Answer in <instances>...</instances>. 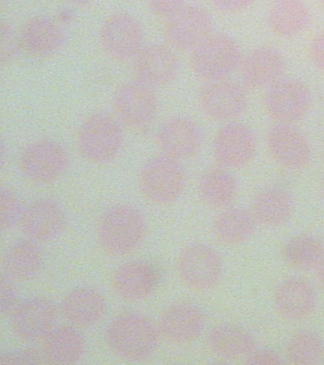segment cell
Returning a JSON list of instances; mask_svg holds the SVG:
<instances>
[{"label": "cell", "mask_w": 324, "mask_h": 365, "mask_svg": "<svg viewBox=\"0 0 324 365\" xmlns=\"http://www.w3.org/2000/svg\"><path fill=\"white\" fill-rule=\"evenodd\" d=\"M158 327L144 314L127 311L113 317L105 339L115 356L130 361H144L157 349Z\"/></svg>", "instance_id": "obj_1"}, {"label": "cell", "mask_w": 324, "mask_h": 365, "mask_svg": "<svg viewBox=\"0 0 324 365\" xmlns=\"http://www.w3.org/2000/svg\"><path fill=\"white\" fill-rule=\"evenodd\" d=\"M147 235V222L141 211L127 204L107 208L99 220V245L113 256L127 255L137 250Z\"/></svg>", "instance_id": "obj_2"}, {"label": "cell", "mask_w": 324, "mask_h": 365, "mask_svg": "<svg viewBox=\"0 0 324 365\" xmlns=\"http://www.w3.org/2000/svg\"><path fill=\"white\" fill-rule=\"evenodd\" d=\"M123 133L118 122L106 113L90 114L82 122L76 135L79 153L88 162L109 164L123 147Z\"/></svg>", "instance_id": "obj_3"}, {"label": "cell", "mask_w": 324, "mask_h": 365, "mask_svg": "<svg viewBox=\"0 0 324 365\" xmlns=\"http://www.w3.org/2000/svg\"><path fill=\"white\" fill-rule=\"evenodd\" d=\"M192 51L193 73L207 82L227 78L241 62L237 43L224 34H210Z\"/></svg>", "instance_id": "obj_4"}, {"label": "cell", "mask_w": 324, "mask_h": 365, "mask_svg": "<svg viewBox=\"0 0 324 365\" xmlns=\"http://www.w3.org/2000/svg\"><path fill=\"white\" fill-rule=\"evenodd\" d=\"M186 173L178 161L167 156L155 157L142 168L138 185L142 195L156 205L176 201L186 187Z\"/></svg>", "instance_id": "obj_5"}, {"label": "cell", "mask_w": 324, "mask_h": 365, "mask_svg": "<svg viewBox=\"0 0 324 365\" xmlns=\"http://www.w3.org/2000/svg\"><path fill=\"white\" fill-rule=\"evenodd\" d=\"M179 279L198 291L212 289L221 281L224 265L217 251L203 242L184 247L176 262Z\"/></svg>", "instance_id": "obj_6"}, {"label": "cell", "mask_w": 324, "mask_h": 365, "mask_svg": "<svg viewBox=\"0 0 324 365\" xmlns=\"http://www.w3.org/2000/svg\"><path fill=\"white\" fill-rule=\"evenodd\" d=\"M67 150L58 142L41 139L22 151L19 168L28 180L36 184L47 185L58 181L69 168Z\"/></svg>", "instance_id": "obj_7"}, {"label": "cell", "mask_w": 324, "mask_h": 365, "mask_svg": "<svg viewBox=\"0 0 324 365\" xmlns=\"http://www.w3.org/2000/svg\"><path fill=\"white\" fill-rule=\"evenodd\" d=\"M10 328L24 341H42L55 328L58 310L45 297H32L19 302L9 314Z\"/></svg>", "instance_id": "obj_8"}, {"label": "cell", "mask_w": 324, "mask_h": 365, "mask_svg": "<svg viewBox=\"0 0 324 365\" xmlns=\"http://www.w3.org/2000/svg\"><path fill=\"white\" fill-rule=\"evenodd\" d=\"M113 104L117 118L132 128L147 127L157 113V96L153 88L137 79L119 86Z\"/></svg>", "instance_id": "obj_9"}, {"label": "cell", "mask_w": 324, "mask_h": 365, "mask_svg": "<svg viewBox=\"0 0 324 365\" xmlns=\"http://www.w3.org/2000/svg\"><path fill=\"white\" fill-rule=\"evenodd\" d=\"M140 23L132 14L115 13L107 17L99 30V42L105 53L118 61L133 60L143 48Z\"/></svg>", "instance_id": "obj_10"}, {"label": "cell", "mask_w": 324, "mask_h": 365, "mask_svg": "<svg viewBox=\"0 0 324 365\" xmlns=\"http://www.w3.org/2000/svg\"><path fill=\"white\" fill-rule=\"evenodd\" d=\"M212 19L200 5L186 4L164 24V36L169 44L179 50L192 51L211 34Z\"/></svg>", "instance_id": "obj_11"}, {"label": "cell", "mask_w": 324, "mask_h": 365, "mask_svg": "<svg viewBox=\"0 0 324 365\" xmlns=\"http://www.w3.org/2000/svg\"><path fill=\"white\" fill-rule=\"evenodd\" d=\"M201 110L215 121H230L246 108L247 94L234 80L224 78L207 82L199 94Z\"/></svg>", "instance_id": "obj_12"}, {"label": "cell", "mask_w": 324, "mask_h": 365, "mask_svg": "<svg viewBox=\"0 0 324 365\" xmlns=\"http://www.w3.org/2000/svg\"><path fill=\"white\" fill-rule=\"evenodd\" d=\"M156 143L164 156L176 161L197 155L203 144L200 128L192 120L174 116L166 120L156 133Z\"/></svg>", "instance_id": "obj_13"}, {"label": "cell", "mask_w": 324, "mask_h": 365, "mask_svg": "<svg viewBox=\"0 0 324 365\" xmlns=\"http://www.w3.org/2000/svg\"><path fill=\"white\" fill-rule=\"evenodd\" d=\"M310 93L306 86L298 80L277 81L266 96V108L269 115L284 124L303 119L310 108Z\"/></svg>", "instance_id": "obj_14"}, {"label": "cell", "mask_w": 324, "mask_h": 365, "mask_svg": "<svg viewBox=\"0 0 324 365\" xmlns=\"http://www.w3.org/2000/svg\"><path fill=\"white\" fill-rule=\"evenodd\" d=\"M206 316L197 305L176 302L169 305L159 317L158 330L166 341L184 345L195 341L203 332Z\"/></svg>", "instance_id": "obj_15"}, {"label": "cell", "mask_w": 324, "mask_h": 365, "mask_svg": "<svg viewBox=\"0 0 324 365\" xmlns=\"http://www.w3.org/2000/svg\"><path fill=\"white\" fill-rule=\"evenodd\" d=\"M132 71L139 81L152 88L163 87L177 76L178 57L169 46H146L133 58Z\"/></svg>", "instance_id": "obj_16"}, {"label": "cell", "mask_w": 324, "mask_h": 365, "mask_svg": "<svg viewBox=\"0 0 324 365\" xmlns=\"http://www.w3.org/2000/svg\"><path fill=\"white\" fill-rule=\"evenodd\" d=\"M213 155L224 168H241L249 164L256 153V140L251 130L241 124H229L216 133Z\"/></svg>", "instance_id": "obj_17"}, {"label": "cell", "mask_w": 324, "mask_h": 365, "mask_svg": "<svg viewBox=\"0 0 324 365\" xmlns=\"http://www.w3.org/2000/svg\"><path fill=\"white\" fill-rule=\"evenodd\" d=\"M270 155L281 167L300 170L308 165L311 150L303 134L290 124L275 125L266 136Z\"/></svg>", "instance_id": "obj_18"}, {"label": "cell", "mask_w": 324, "mask_h": 365, "mask_svg": "<svg viewBox=\"0 0 324 365\" xmlns=\"http://www.w3.org/2000/svg\"><path fill=\"white\" fill-rule=\"evenodd\" d=\"M66 222L65 211L58 202L41 198L25 207L21 225L27 238L36 242H46L61 235Z\"/></svg>", "instance_id": "obj_19"}, {"label": "cell", "mask_w": 324, "mask_h": 365, "mask_svg": "<svg viewBox=\"0 0 324 365\" xmlns=\"http://www.w3.org/2000/svg\"><path fill=\"white\" fill-rule=\"evenodd\" d=\"M107 302L95 288L79 287L69 291L61 302L63 318L73 327L90 328L104 319Z\"/></svg>", "instance_id": "obj_20"}, {"label": "cell", "mask_w": 324, "mask_h": 365, "mask_svg": "<svg viewBox=\"0 0 324 365\" xmlns=\"http://www.w3.org/2000/svg\"><path fill=\"white\" fill-rule=\"evenodd\" d=\"M158 284L155 267L145 261L124 262L116 268L112 277L113 292L122 299L137 302L146 299Z\"/></svg>", "instance_id": "obj_21"}, {"label": "cell", "mask_w": 324, "mask_h": 365, "mask_svg": "<svg viewBox=\"0 0 324 365\" xmlns=\"http://www.w3.org/2000/svg\"><path fill=\"white\" fill-rule=\"evenodd\" d=\"M276 310L283 319L290 322H303L308 319L317 305L315 288L306 279L289 278L276 288Z\"/></svg>", "instance_id": "obj_22"}, {"label": "cell", "mask_w": 324, "mask_h": 365, "mask_svg": "<svg viewBox=\"0 0 324 365\" xmlns=\"http://www.w3.org/2000/svg\"><path fill=\"white\" fill-rule=\"evenodd\" d=\"M286 60L273 47H258L250 51L241 62V78L247 86L261 88L275 84L283 73Z\"/></svg>", "instance_id": "obj_23"}, {"label": "cell", "mask_w": 324, "mask_h": 365, "mask_svg": "<svg viewBox=\"0 0 324 365\" xmlns=\"http://www.w3.org/2000/svg\"><path fill=\"white\" fill-rule=\"evenodd\" d=\"M87 344L78 327H55L42 339L41 352L46 364H72L83 358Z\"/></svg>", "instance_id": "obj_24"}, {"label": "cell", "mask_w": 324, "mask_h": 365, "mask_svg": "<svg viewBox=\"0 0 324 365\" xmlns=\"http://www.w3.org/2000/svg\"><path fill=\"white\" fill-rule=\"evenodd\" d=\"M21 43L32 56L48 57L61 50L64 43V34L55 20L45 16H36L25 23L21 31Z\"/></svg>", "instance_id": "obj_25"}, {"label": "cell", "mask_w": 324, "mask_h": 365, "mask_svg": "<svg viewBox=\"0 0 324 365\" xmlns=\"http://www.w3.org/2000/svg\"><path fill=\"white\" fill-rule=\"evenodd\" d=\"M207 345L213 355L226 359L247 356L257 348L252 334L234 324H221L213 327L207 336Z\"/></svg>", "instance_id": "obj_26"}, {"label": "cell", "mask_w": 324, "mask_h": 365, "mask_svg": "<svg viewBox=\"0 0 324 365\" xmlns=\"http://www.w3.org/2000/svg\"><path fill=\"white\" fill-rule=\"evenodd\" d=\"M43 257L38 242L30 238L11 242L2 256V267L6 275L15 281H27L39 273Z\"/></svg>", "instance_id": "obj_27"}, {"label": "cell", "mask_w": 324, "mask_h": 365, "mask_svg": "<svg viewBox=\"0 0 324 365\" xmlns=\"http://www.w3.org/2000/svg\"><path fill=\"white\" fill-rule=\"evenodd\" d=\"M251 212L258 224L274 228L286 224L293 212L289 191L280 185L263 188L253 200Z\"/></svg>", "instance_id": "obj_28"}, {"label": "cell", "mask_w": 324, "mask_h": 365, "mask_svg": "<svg viewBox=\"0 0 324 365\" xmlns=\"http://www.w3.org/2000/svg\"><path fill=\"white\" fill-rule=\"evenodd\" d=\"M257 224L251 210L229 205L215 216L212 230L215 238L221 244L238 245L251 238Z\"/></svg>", "instance_id": "obj_29"}, {"label": "cell", "mask_w": 324, "mask_h": 365, "mask_svg": "<svg viewBox=\"0 0 324 365\" xmlns=\"http://www.w3.org/2000/svg\"><path fill=\"white\" fill-rule=\"evenodd\" d=\"M237 191V180L223 167L209 168L202 174L198 181L199 195L211 207H229Z\"/></svg>", "instance_id": "obj_30"}, {"label": "cell", "mask_w": 324, "mask_h": 365, "mask_svg": "<svg viewBox=\"0 0 324 365\" xmlns=\"http://www.w3.org/2000/svg\"><path fill=\"white\" fill-rule=\"evenodd\" d=\"M310 21L308 7L303 0L275 2L268 14V25L273 33L292 37L305 30Z\"/></svg>", "instance_id": "obj_31"}, {"label": "cell", "mask_w": 324, "mask_h": 365, "mask_svg": "<svg viewBox=\"0 0 324 365\" xmlns=\"http://www.w3.org/2000/svg\"><path fill=\"white\" fill-rule=\"evenodd\" d=\"M281 253L291 267L300 270H311L317 268L323 258L324 245L318 237L300 234L287 240Z\"/></svg>", "instance_id": "obj_32"}, {"label": "cell", "mask_w": 324, "mask_h": 365, "mask_svg": "<svg viewBox=\"0 0 324 365\" xmlns=\"http://www.w3.org/2000/svg\"><path fill=\"white\" fill-rule=\"evenodd\" d=\"M286 358L291 364H324V339L314 330H301L290 336L286 347Z\"/></svg>", "instance_id": "obj_33"}, {"label": "cell", "mask_w": 324, "mask_h": 365, "mask_svg": "<svg viewBox=\"0 0 324 365\" xmlns=\"http://www.w3.org/2000/svg\"><path fill=\"white\" fill-rule=\"evenodd\" d=\"M23 205L13 190L2 187L0 190V227L9 231L21 225Z\"/></svg>", "instance_id": "obj_34"}, {"label": "cell", "mask_w": 324, "mask_h": 365, "mask_svg": "<svg viewBox=\"0 0 324 365\" xmlns=\"http://www.w3.org/2000/svg\"><path fill=\"white\" fill-rule=\"evenodd\" d=\"M15 282L6 274H2L0 279V309L2 314H10L19 304Z\"/></svg>", "instance_id": "obj_35"}, {"label": "cell", "mask_w": 324, "mask_h": 365, "mask_svg": "<svg viewBox=\"0 0 324 365\" xmlns=\"http://www.w3.org/2000/svg\"><path fill=\"white\" fill-rule=\"evenodd\" d=\"M45 362L41 349L33 348L16 351V352H6L1 356L0 364L2 365L33 364Z\"/></svg>", "instance_id": "obj_36"}, {"label": "cell", "mask_w": 324, "mask_h": 365, "mask_svg": "<svg viewBox=\"0 0 324 365\" xmlns=\"http://www.w3.org/2000/svg\"><path fill=\"white\" fill-rule=\"evenodd\" d=\"M147 7L155 16L169 17L187 4V0H146Z\"/></svg>", "instance_id": "obj_37"}, {"label": "cell", "mask_w": 324, "mask_h": 365, "mask_svg": "<svg viewBox=\"0 0 324 365\" xmlns=\"http://www.w3.org/2000/svg\"><path fill=\"white\" fill-rule=\"evenodd\" d=\"M1 42H0V48H1L2 61H10L15 57L18 53V43L15 40V36L8 26L2 24L1 26Z\"/></svg>", "instance_id": "obj_38"}, {"label": "cell", "mask_w": 324, "mask_h": 365, "mask_svg": "<svg viewBox=\"0 0 324 365\" xmlns=\"http://www.w3.org/2000/svg\"><path fill=\"white\" fill-rule=\"evenodd\" d=\"M246 362L249 364H281L283 361L280 355L275 351L263 348V349L253 350L249 356H246Z\"/></svg>", "instance_id": "obj_39"}, {"label": "cell", "mask_w": 324, "mask_h": 365, "mask_svg": "<svg viewBox=\"0 0 324 365\" xmlns=\"http://www.w3.org/2000/svg\"><path fill=\"white\" fill-rule=\"evenodd\" d=\"M254 0H212V5L223 13L233 14L246 10Z\"/></svg>", "instance_id": "obj_40"}, {"label": "cell", "mask_w": 324, "mask_h": 365, "mask_svg": "<svg viewBox=\"0 0 324 365\" xmlns=\"http://www.w3.org/2000/svg\"><path fill=\"white\" fill-rule=\"evenodd\" d=\"M310 56L314 64L324 71V33L315 37L310 47Z\"/></svg>", "instance_id": "obj_41"}, {"label": "cell", "mask_w": 324, "mask_h": 365, "mask_svg": "<svg viewBox=\"0 0 324 365\" xmlns=\"http://www.w3.org/2000/svg\"><path fill=\"white\" fill-rule=\"evenodd\" d=\"M317 278L318 284L324 290V256L317 267Z\"/></svg>", "instance_id": "obj_42"}, {"label": "cell", "mask_w": 324, "mask_h": 365, "mask_svg": "<svg viewBox=\"0 0 324 365\" xmlns=\"http://www.w3.org/2000/svg\"><path fill=\"white\" fill-rule=\"evenodd\" d=\"M67 1L70 2V4L82 6L88 4V3L92 1V0H67Z\"/></svg>", "instance_id": "obj_43"}, {"label": "cell", "mask_w": 324, "mask_h": 365, "mask_svg": "<svg viewBox=\"0 0 324 365\" xmlns=\"http://www.w3.org/2000/svg\"><path fill=\"white\" fill-rule=\"evenodd\" d=\"M321 6L324 8V0H320Z\"/></svg>", "instance_id": "obj_44"}, {"label": "cell", "mask_w": 324, "mask_h": 365, "mask_svg": "<svg viewBox=\"0 0 324 365\" xmlns=\"http://www.w3.org/2000/svg\"><path fill=\"white\" fill-rule=\"evenodd\" d=\"M273 1L277 2V1H281V0H273Z\"/></svg>", "instance_id": "obj_45"}, {"label": "cell", "mask_w": 324, "mask_h": 365, "mask_svg": "<svg viewBox=\"0 0 324 365\" xmlns=\"http://www.w3.org/2000/svg\"><path fill=\"white\" fill-rule=\"evenodd\" d=\"M323 194H324V182H323Z\"/></svg>", "instance_id": "obj_46"}, {"label": "cell", "mask_w": 324, "mask_h": 365, "mask_svg": "<svg viewBox=\"0 0 324 365\" xmlns=\"http://www.w3.org/2000/svg\"><path fill=\"white\" fill-rule=\"evenodd\" d=\"M209 1H210V2H211V1H212V0H209Z\"/></svg>", "instance_id": "obj_47"}]
</instances>
